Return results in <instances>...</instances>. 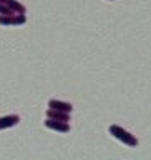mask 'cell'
Here are the masks:
<instances>
[{
	"label": "cell",
	"instance_id": "obj_4",
	"mask_svg": "<svg viewBox=\"0 0 151 160\" xmlns=\"http://www.w3.org/2000/svg\"><path fill=\"white\" fill-rule=\"evenodd\" d=\"M18 122H20L18 115H7V117H2V118H0V130L13 127V125H17Z\"/></svg>",
	"mask_w": 151,
	"mask_h": 160
},
{
	"label": "cell",
	"instance_id": "obj_2",
	"mask_svg": "<svg viewBox=\"0 0 151 160\" xmlns=\"http://www.w3.org/2000/svg\"><path fill=\"white\" fill-rule=\"evenodd\" d=\"M25 22V15L23 13H18V15H0V23L2 25H20Z\"/></svg>",
	"mask_w": 151,
	"mask_h": 160
},
{
	"label": "cell",
	"instance_id": "obj_3",
	"mask_svg": "<svg viewBox=\"0 0 151 160\" xmlns=\"http://www.w3.org/2000/svg\"><path fill=\"white\" fill-rule=\"evenodd\" d=\"M45 127L48 128H53V130H58V132H68L70 130V125L68 122H63V120H45Z\"/></svg>",
	"mask_w": 151,
	"mask_h": 160
},
{
	"label": "cell",
	"instance_id": "obj_6",
	"mask_svg": "<svg viewBox=\"0 0 151 160\" xmlns=\"http://www.w3.org/2000/svg\"><path fill=\"white\" fill-rule=\"evenodd\" d=\"M47 115L50 118H55V120H63V122H68L70 117H68V112H62V110H57V108H50Z\"/></svg>",
	"mask_w": 151,
	"mask_h": 160
},
{
	"label": "cell",
	"instance_id": "obj_1",
	"mask_svg": "<svg viewBox=\"0 0 151 160\" xmlns=\"http://www.w3.org/2000/svg\"><path fill=\"white\" fill-rule=\"evenodd\" d=\"M110 133H111L115 138H118L120 142L130 145V147H136L138 145L136 137H133L130 132H126V130L121 128V127H118V125H110Z\"/></svg>",
	"mask_w": 151,
	"mask_h": 160
},
{
	"label": "cell",
	"instance_id": "obj_5",
	"mask_svg": "<svg viewBox=\"0 0 151 160\" xmlns=\"http://www.w3.org/2000/svg\"><path fill=\"white\" fill-rule=\"evenodd\" d=\"M48 107L50 108H57V110H62V112H72L73 110V105L68 103V102H60V100H50L48 102Z\"/></svg>",
	"mask_w": 151,
	"mask_h": 160
},
{
	"label": "cell",
	"instance_id": "obj_7",
	"mask_svg": "<svg viewBox=\"0 0 151 160\" xmlns=\"http://www.w3.org/2000/svg\"><path fill=\"white\" fill-rule=\"evenodd\" d=\"M0 2H2V3H7V2H8V0H0Z\"/></svg>",
	"mask_w": 151,
	"mask_h": 160
}]
</instances>
